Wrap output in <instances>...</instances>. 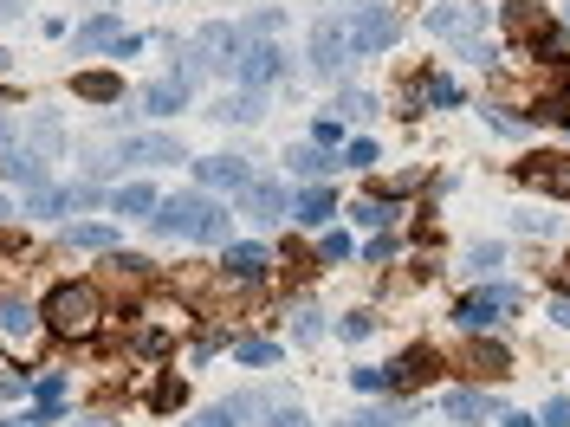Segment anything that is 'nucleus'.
<instances>
[{
    "instance_id": "nucleus-1",
    "label": "nucleus",
    "mask_w": 570,
    "mask_h": 427,
    "mask_svg": "<svg viewBox=\"0 0 570 427\" xmlns=\"http://www.w3.org/2000/svg\"><path fill=\"white\" fill-rule=\"evenodd\" d=\"M149 227H156V233H169V240H201V246H221V240H227V227H234V214H227L221 201H208V195H169V201H156Z\"/></svg>"
},
{
    "instance_id": "nucleus-2",
    "label": "nucleus",
    "mask_w": 570,
    "mask_h": 427,
    "mask_svg": "<svg viewBox=\"0 0 570 427\" xmlns=\"http://www.w3.org/2000/svg\"><path fill=\"white\" fill-rule=\"evenodd\" d=\"M39 318H46L52 337L85 343V337H98V324H104V298H98V285H52Z\"/></svg>"
},
{
    "instance_id": "nucleus-3",
    "label": "nucleus",
    "mask_w": 570,
    "mask_h": 427,
    "mask_svg": "<svg viewBox=\"0 0 570 427\" xmlns=\"http://www.w3.org/2000/svg\"><path fill=\"white\" fill-rule=\"evenodd\" d=\"M240 46H247V39H240L234 20H208V26H201V33L182 46V72H175V78H188V85H195L201 72H234V65H240Z\"/></svg>"
},
{
    "instance_id": "nucleus-4",
    "label": "nucleus",
    "mask_w": 570,
    "mask_h": 427,
    "mask_svg": "<svg viewBox=\"0 0 570 427\" xmlns=\"http://www.w3.org/2000/svg\"><path fill=\"white\" fill-rule=\"evenodd\" d=\"M499 33H506L519 52H538V59L551 52V59H564L558 20H551V13L538 7V0H506V7H499Z\"/></svg>"
},
{
    "instance_id": "nucleus-5",
    "label": "nucleus",
    "mask_w": 570,
    "mask_h": 427,
    "mask_svg": "<svg viewBox=\"0 0 570 427\" xmlns=\"http://www.w3.org/2000/svg\"><path fill=\"white\" fill-rule=\"evenodd\" d=\"M124 162H182V143H175V136H162V130H149V136H117V143L91 162V175H111V169H124Z\"/></svg>"
},
{
    "instance_id": "nucleus-6",
    "label": "nucleus",
    "mask_w": 570,
    "mask_h": 427,
    "mask_svg": "<svg viewBox=\"0 0 570 427\" xmlns=\"http://www.w3.org/2000/svg\"><path fill=\"white\" fill-rule=\"evenodd\" d=\"M480 20H486V7H428V33L454 39L467 59L493 65V52H486V39H480Z\"/></svg>"
},
{
    "instance_id": "nucleus-7",
    "label": "nucleus",
    "mask_w": 570,
    "mask_h": 427,
    "mask_svg": "<svg viewBox=\"0 0 570 427\" xmlns=\"http://www.w3.org/2000/svg\"><path fill=\"white\" fill-rule=\"evenodd\" d=\"M512 311H519V292H512V285H480V292H467L454 305V318L467 330H493V324H506Z\"/></svg>"
},
{
    "instance_id": "nucleus-8",
    "label": "nucleus",
    "mask_w": 570,
    "mask_h": 427,
    "mask_svg": "<svg viewBox=\"0 0 570 427\" xmlns=\"http://www.w3.org/2000/svg\"><path fill=\"white\" fill-rule=\"evenodd\" d=\"M344 33H350V52H357V59H370V52H389V46H396L402 20H396L389 7H357Z\"/></svg>"
},
{
    "instance_id": "nucleus-9",
    "label": "nucleus",
    "mask_w": 570,
    "mask_h": 427,
    "mask_svg": "<svg viewBox=\"0 0 570 427\" xmlns=\"http://www.w3.org/2000/svg\"><path fill=\"white\" fill-rule=\"evenodd\" d=\"M279 72H285V52L273 46V39H247V46H240V65H234L240 91H266Z\"/></svg>"
},
{
    "instance_id": "nucleus-10",
    "label": "nucleus",
    "mask_w": 570,
    "mask_h": 427,
    "mask_svg": "<svg viewBox=\"0 0 570 427\" xmlns=\"http://www.w3.org/2000/svg\"><path fill=\"white\" fill-rule=\"evenodd\" d=\"M350 59H357V52H350V33H344L337 20H318V26H311V72H318V78H337Z\"/></svg>"
},
{
    "instance_id": "nucleus-11",
    "label": "nucleus",
    "mask_w": 570,
    "mask_h": 427,
    "mask_svg": "<svg viewBox=\"0 0 570 427\" xmlns=\"http://www.w3.org/2000/svg\"><path fill=\"white\" fill-rule=\"evenodd\" d=\"M195 182H201V188H234V195H240V188H253L260 175H253L247 156H201V162H195Z\"/></svg>"
},
{
    "instance_id": "nucleus-12",
    "label": "nucleus",
    "mask_w": 570,
    "mask_h": 427,
    "mask_svg": "<svg viewBox=\"0 0 570 427\" xmlns=\"http://www.w3.org/2000/svg\"><path fill=\"white\" fill-rule=\"evenodd\" d=\"M221 266H227V279H234V285H260L266 266H273V253H266V246H253V240H234Z\"/></svg>"
},
{
    "instance_id": "nucleus-13",
    "label": "nucleus",
    "mask_w": 570,
    "mask_h": 427,
    "mask_svg": "<svg viewBox=\"0 0 570 427\" xmlns=\"http://www.w3.org/2000/svg\"><path fill=\"white\" fill-rule=\"evenodd\" d=\"M240 214H253V220H285V214H292V201H285L279 182H253V188H240Z\"/></svg>"
},
{
    "instance_id": "nucleus-14",
    "label": "nucleus",
    "mask_w": 570,
    "mask_h": 427,
    "mask_svg": "<svg viewBox=\"0 0 570 427\" xmlns=\"http://www.w3.org/2000/svg\"><path fill=\"white\" fill-rule=\"evenodd\" d=\"M525 182H532V188H545V195H570V156H532V162H525Z\"/></svg>"
},
{
    "instance_id": "nucleus-15",
    "label": "nucleus",
    "mask_w": 570,
    "mask_h": 427,
    "mask_svg": "<svg viewBox=\"0 0 570 427\" xmlns=\"http://www.w3.org/2000/svg\"><path fill=\"white\" fill-rule=\"evenodd\" d=\"M434 363H441V350H409V356H396V363L383 369V382L389 389H415V382L434 376Z\"/></svg>"
},
{
    "instance_id": "nucleus-16",
    "label": "nucleus",
    "mask_w": 570,
    "mask_h": 427,
    "mask_svg": "<svg viewBox=\"0 0 570 427\" xmlns=\"http://www.w3.org/2000/svg\"><path fill=\"white\" fill-rule=\"evenodd\" d=\"M454 363H460V376H493V382H499V376L512 369V356L499 350V343H467Z\"/></svg>"
},
{
    "instance_id": "nucleus-17",
    "label": "nucleus",
    "mask_w": 570,
    "mask_h": 427,
    "mask_svg": "<svg viewBox=\"0 0 570 427\" xmlns=\"http://www.w3.org/2000/svg\"><path fill=\"white\" fill-rule=\"evenodd\" d=\"M0 337H7L13 350H33V337H39V311H26L20 298H7V305H0Z\"/></svg>"
},
{
    "instance_id": "nucleus-18",
    "label": "nucleus",
    "mask_w": 570,
    "mask_h": 427,
    "mask_svg": "<svg viewBox=\"0 0 570 427\" xmlns=\"http://www.w3.org/2000/svg\"><path fill=\"white\" fill-rule=\"evenodd\" d=\"M117 39H124V20H117V13H98V20L78 26L72 52H117Z\"/></svg>"
},
{
    "instance_id": "nucleus-19",
    "label": "nucleus",
    "mask_w": 570,
    "mask_h": 427,
    "mask_svg": "<svg viewBox=\"0 0 570 427\" xmlns=\"http://www.w3.org/2000/svg\"><path fill=\"white\" fill-rule=\"evenodd\" d=\"M441 415H447V421L480 427V421H493V395H480V389H454V395H441Z\"/></svg>"
},
{
    "instance_id": "nucleus-20",
    "label": "nucleus",
    "mask_w": 570,
    "mask_h": 427,
    "mask_svg": "<svg viewBox=\"0 0 570 427\" xmlns=\"http://www.w3.org/2000/svg\"><path fill=\"white\" fill-rule=\"evenodd\" d=\"M285 169H292L298 182H324V175L337 169V156H331V149H318V143H298V149H285Z\"/></svg>"
},
{
    "instance_id": "nucleus-21",
    "label": "nucleus",
    "mask_w": 570,
    "mask_h": 427,
    "mask_svg": "<svg viewBox=\"0 0 570 427\" xmlns=\"http://www.w3.org/2000/svg\"><path fill=\"white\" fill-rule=\"evenodd\" d=\"M143 110L149 117H175V110H188V78H156V85H143Z\"/></svg>"
},
{
    "instance_id": "nucleus-22",
    "label": "nucleus",
    "mask_w": 570,
    "mask_h": 427,
    "mask_svg": "<svg viewBox=\"0 0 570 427\" xmlns=\"http://www.w3.org/2000/svg\"><path fill=\"white\" fill-rule=\"evenodd\" d=\"M72 91L85 104H124V78H117V72H78Z\"/></svg>"
},
{
    "instance_id": "nucleus-23",
    "label": "nucleus",
    "mask_w": 570,
    "mask_h": 427,
    "mask_svg": "<svg viewBox=\"0 0 570 427\" xmlns=\"http://www.w3.org/2000/svg\"><path fill=\"white\" fill-rule=\"evenodd\" d=\"M331 214H337V195H331V188H305V195L292 201V220H298V227H324Z\"/></svg>"
},
{
    "instance_id": "nucleus-24",
    "label": "nucleus",
    "mask_w": 570,
    "mask_h": 427,
    "mask_svg": "<svg viewBox=\"0 0 570 427\" xmlns=\"http://www.w3.org/2000/svg\"><path fill=\"white\" fill-rule=\"evenodd\" d=\"M208 117H221V123H260L266 117V98H260V91H234V98H221Z\"/></svg>"
},
{
    "instance_id": "nucleus-25",
    "label": "nucleus",
    "mask_w": 570,
    "mask_h": 427,
    "mask_svg": "<svg viewBox=\"0 0 570 427\" xmlns=\"http://www.w3.org/2000/svg\"><path fill=\"white\" fill-rule=\"evenodd\" d=\"M409 104H434V110H454V104H460V85H454V78H441V72H428L422 85L409 91Z\"/></svg>"
},
{
    "instance_id": "nucleus-26",
    "label": "nucleus",
    "mask_w": 570,
    "mask_h": 427,
    "mask_svg": "<svg viewBox=\"0 0 570 427\" xmlns=\"http://www.w3.org/2000/svg\"><path fill=\"white\" fill-rule=\"evenodd\" d=\"M65 240L85 246V253H117V227H104V220H85V227H72Z\"/></svg>"
},
{
    "instance_id": "nucleus-27",
    "label": "nucleus",
    "mask_w": 570,
    "mask_h": 427,
    "mask_svg": "<svg viewBox=\"0 0 570 427\" xmlns=\"http://www.w3.org/2000/svg\"><path fill=\"white\" fill-rule=\"evenodd\" d=\"M149 208H156V188L149 182H130V188L111 195V214H149Z\"/></svg>"
},
{
    "instance_id": "nucleus-28",
    "label": "nucleus",
    "mask_w": 570,
    "mask_h": 427,
    "mask_svg": "<svg viewBox=\"0 0 570 427\" xmlns=\"http://www.w3.org/2000/svg\"><path fill=\"white\" fill-rule=\"evenodd\" d=\"M234 356H240V363H253V369H266V363H279V343H266V337H240V343H234Z\"/></svg>"
},
{
    "instance_id": "nucleus-29",
    "label": "nucleus",
    "mask_w": 570,
    "mask_h": 427,
    "mask_svg": "<svg viewBox=\"0 0 570 427\" xmlns=\"http://www.w3.org/2000/svg\"><path fill=\"white\" fill-rule=\"evenodd\" d=\"M350 214H357L363 227H396V214H402V208H396V201H376V195H370V201H357Z\"/></svg>"
},
{
    "instance_id": "nucleus-30",
    "label": "nucleus",
    "mask_w": 570,
    "mask_h": 427,
    "mask_svg": "<svg viewBox=\"0 0 570 427\" xmlns=\"http://www.w3.org/2000/svg\"><path fill=\"white\" fill-rule=\"evenodd\" d=\"M331 117H350V123H363V117H376V98H370V91H344V98L331 104Z\"/></svg>"
},
{
    "instance_id": "nucleus-31",
    "label": "nucleus",
    "mask_w": 570,
    "mask_h": 427,
    "mask_svg": "<svg viewBox=\"0 0 570 427\" xmlns=\"http://www.w3.org/2000/svg\"><path fill=\"white\" fill-rule=\"evenodd\" d=\"M376 162H383V156H376V143H370V136H357V143H344L337 169H376Z\"/></svg>"
},
{
    "instance_id": "nucleus-32",
    "label": "nucleus",
    "mask_w": 570,
    "mask_h": 427,
    "mask_svg": "<svg viewBox=\"0 0 570 427\" xmlns=\"http://www.w3.org/2000/svg\"><path fill=\"white\" fill-rule=\"evenodd\" d=\"M350 253H357V246H350V233H324V240H318V259H324V266H344Z\"/></svg>"
},
{
    "instance_id": "nucleus-33",
    "label": "nucleus",
    "mask_w": 570,
    "mask_h": 427,
    "mask_svg": "<svg viewBox=\"0 0 570 427\" xmlns=\"http://www.w3.org/2000/svg\"><path fill=\"white\" fill-rule=\"evenodd\" d=\"M292 337H298V343H318V337H324V318H318V311H298Z\"/></svg>"
},
{
    "instance_id": "nucleus-34",
    "label": "nucleus",
    "mask_w": 570,
    "mask_h": 427,
    "mask_svg": "<svg viewBox=\"0 0 570 427\" xmlns=\"http://www.w3.org/2000/svg\"><path fill=\"white\" fill-rule=\"evenodd\" d=\"M266 427H311V421H305V408H292V402H273V421H266Z\"/></svg>"
},
{
    "instance_id": "nucleus-35",
    "label": "nucleus",
    "mask_w": 570,
    "mask_h": 427,
    "mask_svg": "<svg viewBox=\"0 0 570 427\" xmlns=\"http://www.w3.org/2000/svg\"><path fill=\"white\" fill-rule=\"evenodd\" d=\"M545 427H570V395H551L545 402Z\"/></svg>"
},
{
    "instance_id": "nucleus-36",
    "label": "nucleus",
    "mask_w": 570,
    "mask_h": 427,
    "mask_svg": "<svg viewBox=\"0 0 570 427\" xmlns=\"http://www.w3.org/2000/svg\"><path fill=\"white\" fill-rule=\"evenodd\" d=\"M499 266V246H473L467 253V272H493Z\"/></svg>"
},
{
    "instance_id": "nucleus-37",
    "label": "nucleus",
    "mask_w": 570,
    "mask_h": 427,
    "mask_svg": "<svg viewBox=\"0 0 570 427\" xmlns=\"http://www.w3.org/2000/svg\"><path fill=\"white\" fill-rule=\"evenodd\" d=\"M311 136H318V149H337V136H344V130H337V117L324 110V117H318V130H311Z\"/></svg>"
},
{
    "instance_id": "nucleus-38",
    "label": "nucleus",
    "mask_w": 570,
    "mask_h": 427,
    "mask_svg": "<svg viewBox=\"0 0 570 427\" xmlns=\"http://www.w3.org/2000/svg\"><path fill=\"white\" fill-rule=\"evenodd\" d=\"M169 350V337H162V330H137V356H162Z\"/></svg>"
},
{
    "instance_id": "nucleus-39",
    "label": "nucleus",
    "mask_w": 570,
    "mask_h": 427,
    "mask_svg": "<svg viewBox=\"0 0 570 427\" xmlns=\"http://www.w3.org/2000/svg\"><path fill=\"white\" fill-rule=\"evenodd\" d=\"M279 266H285V279H305V272H311V259L298 253V246H285V259H279Z\"/></svg>"
},
{
    "instance_id": "nucleus-40",
    "label": "nucleus",
    "mask_w": 570,
    "mask_h": 427,
    "mask_svg": "<svg viewBox=\"0 0 570 427\" xmlns=\"http://www.w3.org/2000/svg\"><path fill=\"white\" fill-rule=\"evenodd\" d=\"M350 382H357V389H363V395H376V389H389V382H383V369H350Z\"/></svg>"
},
{
    "instance_id": "nucleus-41",
    "label": "nucleus",
    "mask_w": 570,
    "mask_h": 427,
    "mask_svg": "<svg viewBox=\"0 0 570 427\" xmlns=\"http://www.w3.org/2000/svg\"><path fill=\"white\" fill-rule=\"evenodd\" d=\"M337 330H344V337H350V343H363V337H370V330H376V318H363V311H357V318H344V324H337Z\"/></svg>"
},
{
    "instance_id": "nucleus-42",
    "label": "nucleus",
    "mask_w": 570,
    "mask_h": 427,
    "mask_svg": "<svg viewBox=\"0 0 570 427\" xmlns=\"http://www.w3.org/2000/svg\"><path fill=\"white\" fill-rule=\"evenodd\" d=\"M182 427H234V415H227V408H201V415L182 421Z\"/></svg>"
},
{
    "instance_id": "nucleus-43",
    "label": "nucleus",
    "mask_w": 570,
    "mask_h": 427,
    "mask_svg": "<svg viewBox=\"0 0 570 427\" xmlns=\"http://www.w3.org/2000/svg\"><path fill=\"white\" fill-rule=\"evenodd\" d=\"M370 259H396V233H376V240H370Z\"/></svg>"
},
{
    "instance_id": "nucleus-44",
    "label": "nucleus",
    "mask_w": 570,
    "mask_h": 427,
    "mask_svg": "<svg viewBox=\"0 0 570 427\" xmlns=\"http://www.w3.org/2000/svg\"><path fill=\"white\" fill-rule=\"evenodd\" d=\"M65 395V376H39V402H59Z\"/></svg>"
},
{
    "instance_id": "nucleus-45",
    "label": "nucleus",
    "mask_w": 570,
    "mask_h": 427,
    "mask_svg": "<svg viewBox=\"0 0 570 427\" xmlns=\"http://www.w3.org/2000/svg\"><path fill=\"white\" fill-rule=\"evenodd\" d=\"M551 318H558V324L570 330V298H558V305H551Z\"/></svg>"
},
{
    "instance_id": "nucleus-46",
    "label": "nucleus",
    "mask_w": 570,
    "mask_h": 427,
    "mask_svg": "<svg viewBox=\"0 0 570 427\" xmlns=\"http://www.w3.org/2000/svg\"><path fill=\"white\" fill-rule=\"evenodd\" d=\"M0 20H20V0H0Z\"/></svg>"
},
{
    "instance_id": "nucleus-47",
    "label": "nucleus",
    "mask_w": 570,
    "mask_h": 427,
    "mask_svg": "<svg viewBox=\"0 0 570 427\" xmlns=\"http://www.w3.org/2000/svg\"><path fill=\"white\" fill-rule=\"evenodd\" d=\"M13 143V117H0V149H7Z\"/></svg>"
},
{
    "instance_id": "nucleus-48",
    "label": "nucleus",
    "mask_w": 570,
    "mask_h": 427,
    "mask_svg": "<svg viewBox=\"0 0 570 427\" xmlns=\"http://www.w3.org/2000/svg\"><path fill=\"white\" fill-rule=\"evenodd\" d=\"M506 427H538V421L532 415H506Z\"/></svg>"
},
{
    "instance_id": "nucleus-49",
    "label": "nucleus",
    "mask_w": 570,
    "mask_h": 427,
    "mask_svg": "<svg viewBox=\"0 0 570 427\" xmlns=\"http://www.w3.org/2000/svg\"><path fill=\"white\" fill-rule=\"evenodd\" d=\"M558 285H564V292H570V259H564V266H558Z\"/></svg>"
},
{
    "instance_id": "nucleus-50",
    "label": "nucleus",
    "mask_w": 570,
    "mask_h": 427,
    "mask_svg": "<svg viewBox=\"0 0 570 427\" xmlns=\"http://www.w3.org/2000/svg\"><path fill=\"white\" fill-rule=\"evenodd\" d=\"M7 65H13V59H7V52H0V72H7Z\"/></svg>"
},
{
    "instance_id": "nucleus-51",
    "label": "nucleus",
    "mask_w": 570,
    "mask_h": 427,
    "mask_svg": "<svg viewBox=\"0 0 570 427\" xmlns=\"http://www.w3.org/2000/svg\"><path fill=\"white\" fill-rule=\"evenodd\" d=\"M0 104H13V91H0Z\"/></svg>"
},
{
    "instance_id": "nucleus-52",
    "label": "nucleus",
    "mask_w": 570,
    "mask_h": 427,
    "mask_svg": "<svg viewBox=\"0 0 570 427\" xmlns=\"http://www.w3.org/2000/svg\"><path fill=\"white\" fill-rule=\"evenodd\" d=\"M0 214H7V201H0Z\"/></svg>"
},
{
    "instance_id": "nucleus-53",
    "label": "nucleus",
    "mask_w": 570,
    "mask_h": 427,
    "mask_svg": "<svg viewBox=\"0 0 570 427\" xmlns=\"http://www.w3.org/2000/svg\"><path fill=\"white\" fill-rule=\"evenodd\" d=\"M564 26H570V13H564Z\"/></svg>"
},
{
    "instance_id": "nucleus-54",
    "label": "nucleus",
    "mask_w": 570,
    "mask_h": 427,
    "mask_svg": "<svg viewBox=\"0 0 570 427\" xmlns=\"http://www.w3.org/2000/svg\"><path fill=\"white\" fill-rule=\"evenodd\" d=\"M78 427H85V421H78Z\"/></svg>"
}]
</instances>
